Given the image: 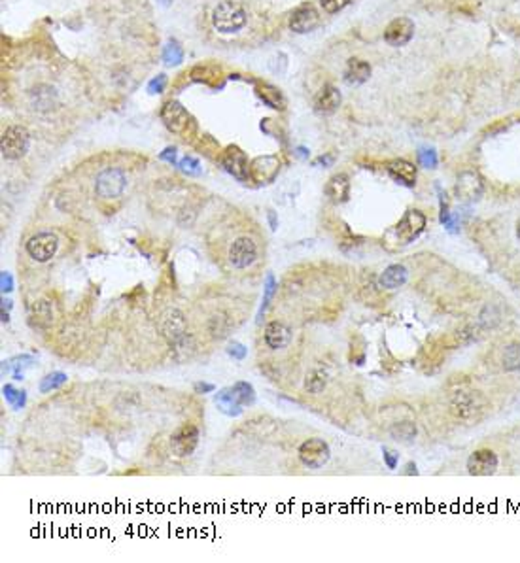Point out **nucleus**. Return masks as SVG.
Here are the masks:
<instances>
[{
    "mask_svg": "<svg viewBox=\"0 0 520 563\" xmlns=\"http://www.w3.org/2000/svg\"><path fill=\"white\" fill-rule=\"evenodd\" d=\"M12 310V300L2 299V312H10Z\"/></svg>",
    "mask_w": 520,
    "mask_h": 563,
    "instance_id": "47",
    "label": "nucleus"
},
{
    "mask_svg": "<svg viewBox=\"0 0 520 563\" xmlns=\"http://www.w3.org/2000/svg\"><path fill=\"white\" fill-rule=\"evenodd\" d=\"M178 167H180V170L186 172V174L190 176L201 174V163H199V159H195V157H191V155H186L183 159H180V161H178Z\"/></svg>",
    "mask_w": 520,
    "mask_h": 563,
    "instance_id": "36",
    "label": "nucleus"
},
{
    "mask_svg": "<svg viewBox=\"0 0 520 563\" xmlns=\"http://www.w3.org/2000/svg\"><path fill=\"white\" fill-rule=\"evenodd\" d=\"M499 458L498 453L490 450V448H481L475 450L468 458V473L471 476H490L498 471Z\"/></svg>",
    "mask_w": 520,
    "mask_h": 563,
    "instance_id": "11",
    "label": "nucleus"
},
{
    "mask_svg": "<svg viewBox=\"0 0 520 563\" xmlns=\"http://www.w3.org/2000/svg\"><path fill=\"white\" fill-rule=\"evenodd\" d=\"M221 167L226 169V172H229L233 178H237L239 182H244L250 176V165L248 159H246V154L237 146L228 147V152L221 157Z\"/></svg>",
    "mask_w": 520,
    "mask_h": 563,
    "instance_id": "15",
    "label": "nucleus"
},
{
    "mask_svg": "<svg viewBox=\"0 0 520 563\" xmlns=\"http://www.w3.org/2000/svg\"><path fill=\"white\" fill-rule=\"evenodd\" d=\"M456 197L460 198V203L471 205L479 198L483 197L484 183L481 180V176L475 172H462L458 176V182H456Z\"/></svg>",
    "mask_w": 520,
    "mask_h": 563,
    "instance_id": "13",
    "label": "nucleus"
},
{
    "mask_svg": "<svg viewBox=\"0 0 520 563\" xmlns=\"http://www.w3.org/2000/svg\"><path fill=\"white\" fill-rule=\"evenodd\" d=\"M392 437L396 440H403V442H409L417 437V425L414 422H399L392 427Z\"/></svg>",
    "mask_w": 520,
    "mask_h": 563,
    "instance_id": "32",
    "label": "nucleus"
},
{
    "mask_svg": "<svg viewBox=\"0 0 520 563\" xmlns=\"http://www.w3.org/2000/svg\"><path fill=\"white\" fill-rule=\"evenodd\" d=\"M450 409L456 416L462 418V420H471L477 418L484 409V399L481 397L479 391H458L452 397L450 402Z\"/></svg>",
    "mask_w": 520,
    "mask_h": 563,
    "instance_id": "10",
    "label": "nucleus"
},
{
    "mask_svg": "<svg viewBox=\"0 0 520 563\" xmlns=\"http://www.w3.org/2000/svg\"><path fill=\"white\" fill-rule=\"evenodd\" d=\"M163 61H165V65L167 66L180 65L183 61L182 45L178 44L176 40H170L169 44L165 45V50H163Z\"/></svg>",
    "mask_w": 520,
    "mask_h": 563,
    "instance_id": "31",
    "label": "nucleus"
},
{
    "mask_svg": "<svg viewBox=\"0 0 520 563\" xmlns=\"http://www.w3.org/2000/svg\"><path fill=\"white\" fill-rule=\"evenodd\" d=\"M277 289H279V282H277V278H274V274H272V272H267V276H265V284H263V299H261V305H259V310H257V318H256L257 323L263 322L265 312H267V308H269V305H271V300H272V297H274Z\"/></svg>",
    "mask_w": 520,
    "mask_h": 563,
    "instance_id": "25",
    "label": "nucleus"
},
{
    "mask_svg": "<svg viewBox=\"0 0 520 563\" xmlns=\"http://www.w3.org/2000/svg\"><path fill=\"white\" fill-rule=\"evenodd\" d=\"M214 402H216V407H218V410H220L221 414H226V416L229 418L241 416L242 410H244L242 402L239 401V397L234 393L233 386L220 389L218 393L214 395Z\"/></svg>",
    "mask_w": 520,
    "mask_h": 563,
    "instance_id": "20",
    "label": "nucleus"
},
{
    "mask_svg": "<svg viewBox=\"0 0 520 563\" xmlns=\"http://www.w3.org/2000/svg\"><path fill=\"white\" fill-rule=\"evenodd\" d=\"M30 144L29 131L21 127V125H10L6 131L2 132V140H0V152L2 157L8 161H15L21 159L27 154Z\"/></svg>",
    "mask_w": 520,
    "mask_h": 563,
    "instance_id": "3",
    "label": "nucleus"
},
{
    "mask_svg": "<svg viewBox=\"0 0 520 563\" xmlns=\"http://www.w3.org/2000/svg\"><path fill=\"white\" fill-rule=\"evenodd\" d=\"M348 2H350V0H320L323 12H328V14H337V12H341Z\"/></svg>",
    "mask_w": 520,
    "mask_h": 563,
    "instance_id": "39",
    "label": "nucleus"
},
{
    "mask_svg": "<svg viewBox=\"0 0 520 563\" xmlns=\"http://www.w3.org/2000/svg\"><path fill=\"white\" fill-rule=\"evenodd\" d=\"M161 119L165 127L170 132H174V134H186L188 127L191 125V116L188 114V110L180 103H176V101H170V103L163 106Z\"/></svg>",
    "mask_w": 520,
    "mask_h": 563,
    "instance_id": "12",
    "label": "nucleus"
},
{
    "mask_svg": "<svg viewBox=\"0 0 520 563\" xmlns=\"http://www.w3.org/2000/svg\"><path fill=\"white\" fill-rule=\"evenodd\" d=\"M388 174L396 180L397 183H401L405 187H414L417 183V167L412 163L405 161V159H394L386 165Z\"/></svg>",
    "mask_w": 520,
    "mask_h": 563,
    "instance_id": "19",
    "label": "nucleus"
},
{
    "mask_svg": "<svg viewBox=\"0 0 520 563\" xmlns=\"http://www.w3.org/2000/svg\"><path fill=\"white\" fill-rule=\"evenodd\" d=\"M339 106H341V93H339V89L333 88V85H323L314 99V110L318 114L328 116V114H333V112L337 110Z\"/></svg>",
    "mask_w": 520,
    "mask_h": 563,
    "instance_id": "22",
    "label": "nucleus"
},
{
    "mask_svg": "<svg viewBox=\"0 0 520 563\" xmlns=\"http://www.w3.org/2000/svg\"><path fill=\"white\" fill-rule=\"evenodd\" d=\"M418 163H420L424 169H437V165H439L437 152H435L433 147H422V150H418Z\"/></svg>",
    "mask_w": 520,
    "mask_h": 563,
    "instance_id": "34",
    "label": "nucleus"
},
{
    "mask_svg": "<svg viewBox=\"0 0 520 563\" xmlns=\"http://www.w3.org/2000/svg\"><path fill=\"white\" fill-rule=\"evenodd\" d=\"M216 391V386L214 384H208V382H197L195 384V393H212Z\"/></svg>",
    "mask_w": 520,
    "mask_h": 563,
    "instance_id": "43",
    "label": "nucleus"
},
{
    "mask_svg": "<svg viewBox=\"0 0 520 563\" xmlns=\"http://www.w3.org/2000/svg\"><path fill=\"white\" fill-rule=\"evenodd\" d=\"M127 187V176L121 169H104L97 174L95 193L104 201L121 197Z\"/></svg>",
    "mask_w": 520,
    "mask_h": 563,
    "instance_id": "6",
    "label": "nucleus"
},
{
    "mask_svg": "<svg viewBox=\"0 0 520 563\" xmlns=\"http://www.w3.org/2000/svg\"><path fill=\"white\" fill-rule=\"evenodd\" d=\"M414 34V23L409 17H397L394 21L388 23V27L384 30V42L394 48L405 45Z\"/></svg>",
    "mask_w": 520,
    "mask_h": 563,
    "instance_id": "16",
    "label": "nucleus"
},
{
    "mask_svg": "<svg viewBox=\"0 0 520 563\" xmlns=\"http://www.w3.org/2000/svg\"><path fill=\"white\" fill-rule=\"evenodd\" d=\"M0 291H2V295L14 291V276L8 271L0 272Z\"/></svg>",
    "mask_w": 520,
    "mask_h": 563,
    "instance_id": "41",
    "label": "nucleus"
},
{
    "mask_svg": "<svg viewBox=\"0 0 520 563\" xmlns=\"http://www.w3.org/2000/svg\"><path fill=\"white\" fill-rule=\"evenodd\" d=\"M212 322H221V318H218V316H216V318H212ZM214 331H220V338L223 337V335H226V333H223V329H221L220 325H218V327H216V329H214ZM214 331H212V333H214Z\"/></svg>",
    "mask_w": 520,
    "mask_h": 563,
    "instance_id": "48",
    "label": "nucleus"
},
{
    "mask_svg": "<svg viewBox=\"0 0 520 563\" xmlns=\"http://www.w3.org/2000/svg\"><path fill=\"white\" fill-rule=\"evenodd\" d=\"M382 460H384V465L390 469V471H394V469H397V465H399V453L396 452V450H392V448H382Z\"/></svg>",
    "mask_w": 520,
    "mask_h": 563,
    "instance_id": "38",
    "label": "nucleus"
},
{
    "mask_svg": "<svg viewBox=\"0 0 520 563\" xmlns=\"http://www.w3.org/2000/svg\"><path fill=\"white\" fill-rule=\"evenodd\" d=\"M269 223H271V229L272 231H277V227H279V221H277V216H274V212H269Z\"/></svg>",
    "mask_w": 520,
    "mask_h": 563,
    "instance_id": "45",
    "label": "nucleus"
},
{
    "mask_svg": "<svg viewBox=\"0 0 520 563\" xmlns=\"http://www.w3.org/2000/svg\"><path fill=\"white\" fill-rule=\"evenodd\" d=\"M65 384H66V374L57 371V373L46 374L44 378L40 380V386H38V389H40V393H50V391H55V389H59L61 386H65Z\"/></svg>",
    "mask_w": 520,
    "mask_h": 563,
    "instance_id": "30",
    "label": "nucleus"
},
{
    "mask_svg": "<svg viewBox=\"0 0 520 563\" xmlns=\"http://www.w3.org/2000/svg\"><path fill=\"white\" fill-rule=\"evenodd\" d=\"M333 163V157L331 155H322V157H318L314 161V167H318V165H323V167H328V165H331Z\"/></svg>",
    "mask_w": 520,
    "mask_h": 563,
    "instance_id": "44",
    "label": "nucleus"
},
{
    "mask_svg": "<svg viewBox=\"0 0 520 563\" xmlns=\"http://www.w3.org/2000/svg\"><path fill=\"white\" fill-rule=\"evenodd\" d=\"M280 159L277 155H259L250 163V178L257 183H271L279 176Z\"/></svg>",
    "mask_w": 520,
    "mask_h": 563,
    "instance_id": "14",
    "label": "nucleus"
},
{
    "mask_svg": "<svg viewBox=\"0 0 520 563\" xmlns=\"http://www.w3.org/2000/svg\"><path fill=\"white\" fill-rule=\"evenodd\" d=\"M34 323L40 327H50L53 322V305L50 300H40L37 307H34Z\"/></svg>",
    "mask_w": 520,
    "mask_h": 563,
    "instance_id": "27",
    "label": "nucleus"
},
{
    "mask_svg": "<svg viewBox=\"0 0 520 563\" xmlns=\"http://www.w3.org/2000/svg\"><path fill=\"white\" fill-rule=\"evenodd\" d=\"M369 76H371V66H369V63H366V61H361V59H350V61L346 63L345 68L346 83H350V85H359V83H363V81L369 80Z\"/></svg>",
    "mask_w": 520,
    "mask_h": 563,
    "instance_id": "24",
    "label": "nucleus"
},
{
    "mask_svg": "<svg viewBox=\"0 0 520 563\" xmlns=\"http://www.w3.org/2000/svg\"><path fill=\"white\" fill-rule=\"evenodd\" d=\"M501 367L507 373H520V342H511L503 348Z\"/></svg>",
    "mask_w": 520,
    "mask_h": 563,
    "instance_id": "26",
    "label": "nucleus"
},
{
    "mask_svg": "<svg viewBox=\"0 0 520 563\" xmlns=\"http://www.w3.org/2000/svg\"><path fill=\"white\" fill-rule=\"evenodd\" d=\"M257 254H259L257 242L254 240L252 236H248V234H241V236H237V238L231 242V246H229L228 252V259L233 269H237V271H244V269H248V267H252V265L256 263Z\"/></svg>",
    "mask_w": 520,
    "mask_h": 563,
    "instance_id": "4",
    "label": "nucleus"
},
{
    "mask_svg": "<svg viewBox=\"0 0 520 563\" xmlns=\"http://www.w3.org/2000/svg\"><path fill=\"white\" fill-rule=\"evenodd\" d=\"M292 337H293L292 329H290L284 322L272 320V322H269L265 325L263 340L271 350H282V348L290 346Z\"/></svg>",
    "mask_w": 520,
    "mask_h": 563,
    "instance_id": "18",
    "label": "nucleus"
},
{
    "mask_svg": "<svg viewBox=\"0 0 520 563\" xmlns=\"http://www.w3.org/2000/svg\"><path fill=\"white\" fill-rule=\"evenodd\" d=\"M201 439V433L195 424H182L170 437V452L174 453L176 458H188L195 452V448Z\"/></svg>",
    "mask_w": 520,
    "mask_h": 563,
    "instance_id": "8",
    "label": "nucleus"
},
{
    "mask_svg": "<svg viewBox=\"0 0 520 563\" xmlns=\"http://www.w3.org/2000/svg\"><path fill=\"white\" fill-rule=\"evenodd\" d=\"M297 152H299V155L301 157H307V150H305V147H299V150H297Z\"/></svg>",
    "mask_w": 520,
    "mask_h": 563,
    "instance_id": "49",
    "label": "nucleus"
},
{
    "mask_svg": "<svg viewBox=\"0 0 520 563\" xmlns=\"http://www.w3.org/2000/svg\"><path fill=\"white\" fill-rule=\"evenodd\" d=\"M212 25L220 32H237L246 25V12L233 0H221L212 12Z\"/></svg>",
    "mask_w": 520,
    "mask_h": 563,
    "instance_id": "2",
    "label": "nucleus"
},
{
    "mask_svg": "<svg viewBox=\"0 0 520 563\" xmlns=\"http://www.w3.org/2000/svg\"><path fill=\"white\" fill-rule=\"evenodd\" d=\"M233 389H234V393H237V397H239V401L242 402V407H244V409H246V407H252V405L256 402V389H254V386H252L250 382H244V380L234 382Z\"/></svg>",
    "mask_w": 520,
    "mask_h": 563,
    "instance_id": "28",
    "label": "nucleus"
},
{
    "mask_svg": "<svg viewBox=\"0 0 520 563\" xmlns=\"http://www.w3.org/2000/svg\"><path fill=\"white\" fill-rule=\"evenodd\" d=\"M426 225H428V218L424 214L417 208H410L386 233V244L390 248H405L420 238V234L426 231Z\"/></svg>",
    "mask_w": 520,
    "mask_h": 563,
    "instance_id": "1",
    "label": "nucleus"
},
{
    "mask_svg": "<svg viewBox=\"0 0 520 563\" xmlns=\"http://www.w3.org/2000/svg\"><path fill=\"white\" fill-rule=\"evenodd\" d=\"M2 395H4V399H6L8 405L15 410L23 409V407L27 405V391L15 389L12 384H6V386L2 388Z\"/></svg>",
    "mask_w": 520,
    "mask_h": 563,
    "instance_id": "29",
    "label": "nucleus"
},
{
    "mask_svg": "<svg viewBox=\"0 0 520 563\" xmlns=\"http://www.w3.org/2000/svg\"><path fill=\"white\" fill-rule=\"evenodd\" d=\"M517 236H519V240H520V220L517 221Z\"/></svg>",
    "mask_w": 520,
    "mask_h": 563,
    "instance_id": "50",
    "label": "nucleus"
},
{
    "mask_svg": "<svg viewBox=\"0 0 520 563\" xmlns=\"http://www.w3.org/2000/svg\"><path fill=\"white\" fill-rule=\"evenodd\" d=\"M161 333L172 346L180 348L188 338V323L180 310H167L161 318Z\"/></svg>",
    "mask_w": 520,
    "mask_h": 563,
    "instance_id": "9",
    "label": "nucleus"
},
{
    "mask_svg": "<svg viewBox=\"0 0 520 563\" xmlns=\"http://www.w3.org/2000/svg\"><path fill=\"white\" fill-rule=\"evenodd\" d=\"M57 248L59 238L57 234L52 233V231H42V233L32 234L25 244V249H27L29 257L34 259L37 263L52 261V257H55V254H57Z\"/></svg>",
    "mask_w": 520,
    "mask_h": 563,
    "instance_id": "5",
    "label": "nucleus"
},
{
    "mask_svg": "<svg viewBox=\"0 0 520 563\" xmlns=\"http://www.w3.org/2000/svg\"><path fill=\"white\" fill-rule=\"evenodd\" d=\"M407 280H409V271H407V267H405V265L394 263L382 271V274L379 276V285L384 287V289H397V287H401V285L407 284Z\"/></svg>",
    "mask_w": 520,
    "mask_h": 563,
    "instance_id": "23",
    "label": "nucleus"
},
{
    "mask_svg": "<svg viewBox=\"0 0 520 563\" xmlns=\"http://www.w3.org/2000/svg\"><path fill=\"white\" fill-rule=\"evenodd\" d=\"M165 85H167V76H165V74H159L157 78L150 80V83H148V91H150L152 95H157V93H163Z\"/></svg>",
    "mask_w": 520,
    "mask_h": 563,
    "instance_id": "40",
    "label": "nucleus"
},
{
    "mask_svg": "<svg viewBox=\"0 0 520 563\" xmlns=\"http://www.w3.org/2000/svg\"><path fill=\"white\" fill-rule=\"evenodd\" d=\"M305 386L310 393H320L323 388H326V374L322 371H312V373L307 376V382Z\"/></svg>",
    "mask_w": 520,
    "mask_h": 563,
    "instance_id": "35",
    "label": "nucleus"
},
{
    "mask_svg": "<svg viewBox=\"0 0 520 563\" xmlns=\"http://www.w3.org/2000/svg\"><path fill=\"white\" fill-rule=\"evenodd\" d=\"M320 25V15L316 12V8L312 4H303L299 6L290 17V29L297 34H305L314 30Z\"/></svg>",
    "mask_w": 520,
    "mask_h": 563,
    "instance_id": "17",
    "label": "nucleus"
},
{
    "mask_svg": "<svg viewBox=\"0 0 520 563\" xmlns=\"http://www.w3.org/2000/svg\"><path fill=\"white\" fill-rule=\"evenodd\" d=\"M405 473H407V475H418L417 465H414L412 461H409V463H407V471H405Z\"/></svg>",
    "mask_w": 520,
    "mask_h": 563,
    "instance_id": "46",
    "label": "nucleus"
},
{
    "mask_svg": "<svg viewBox=\"0 0 520 563\" xmlns=\"http://www.w3.org/2000/svg\"><path fill=\"white\" fill-rule=\"evenodd\" d=\"M178 152H176V147H167V150H163L161 154H159V159L161 161H167L170 163V165H176L178 163Z\"/></svg>",
    "mask_w": 520,
    "mask_h": 563,
    "instance_id": "42",
    "label": "nucleus"
},
{
    "mask_svg": "<svg viewBox=\"0 0 520 563\" xmlns=\"http://www.w3.org/2000/svg\"><path fill=\"white\" fill-rule=\"evenodd\" d=\"M226 351H228L229 358L237 359V361H242V359L248 356V350H246V346L241 342H237V340H233V342H229V346L226 348Z\"/></svg>",
    "mask_w": 520,
    "mask_h": 563,
    "instance_id": "37",
    "label": "nucleus"
},
{
    "mask_svg": "<svg viewBox=\"0 0 520 563\" xmlns=\"http://www.w3.org/2000/svg\"><path fill=\"white\" fill-rule=\"evenodd\" d=\"M326 195L330 197L331 203L335 205H341V203H346L348 197H350V180L346 174H335L331 176L328 183H326Z\"/></svg>",
    "mask_w": 520,
    "mask_h": 563,
    "instance_id": "21",
    "label": "nucleus"
},
{
    "mask_svg": "<svg viewBox=\"0 0 520 563\" xmlns=\"http://www.w3.org/2000/svg\"><path fill=\"white\" fill-rule=\"evenodd\" d=\"M299 461L308 469L323 467L331 458L330 444L323 439H307L297 450Z\"/></svg>",
    "mask_w": 520,
    "mask_h": 563,
    "instance_id": "7",
    "label": "nucleus"
},
{
    "mask_svg": "<svg viewBox=\"0 0 520 563\" xmlns=\"http://www.w3.org/2000/svg\"><path fill=\"white\" fill-rule=\"evenodd\" d=\"M259 95L263 99L265 103L269 104L271 108H277V110H282L284 108V99L280 95V91L272 85H263L259 89Z\"/></svg>",
    "mask_w": 520,
    "mask_h": 563,
    "instance_id": "33",
    "label": "nucleus"
}]
</instances>
